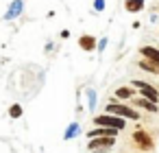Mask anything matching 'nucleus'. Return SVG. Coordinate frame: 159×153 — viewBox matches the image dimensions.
I'll return each instance as SVG.
<instances>
[{"label":"nucleus","mask_w":159,"mask_h":153,"mask_svg":"<svg viewBox=\"0 0 159 153\" xmlns=\"http://www.w3.org/2000/svg\"><path fill=\"white\" fill-rule=\"evenodd\" d=\"M135 105H137V107H144L146 112H152V114L159 109V107H157V103H152L150 98H144V96H142V98H135Z\"/></svg>","instance_id":"obj_10"},{"label":"nucleus","mask_w":159,"mask_h":153,"mask_svg":"<svg viewBox=\"0 0 159 153\" xmlns=\"http://www.w3.org/2000/svg\"><path fill=\"white\" fill-rule=\"evenodd\" d=\"M133 142H135L139 149H144V151H150V149H152V138H150L146 131H142V129H137V131L133 133Z\"/></svg>","instance_id":"obj_5"},{"label":"nucleus","mask_w":159,"mask_h":153,"mask_svg":"<svg viewBox=\"0 0 159 153\" xmlns=\"http://www.w3.org/2000/svg\"><path fill=\"white\" fill-rule=\"evenodd\" d=\"M59 37H63V40H68V37H70V31H68V29H66V31H61V33H59Z\"/></svg>","instance_id":"obj_19"},{"label":"nucleus","mask_w":159,"mask_h":153,"mask_svg":"<svg viewBox=\"0 0 159 153\" xmlns=\"http://www.w3.org/2000/svg\"><path fill=\"white\" fill-rule=\"evenodd\" d=\"M109 149H111V146H100V149H94V151H92V153H107V151H109Z\"/></svg>","instance_id":"obj_18"},{"label":"nucleus","mask_w":159,"mask_h":153,"mask_svg":"<svg viewBox=\"0 0 159 153\" xmlns=\"http://www.w3.org/2000/svg\"><path fill=\"white\" fill-rule=\"evenodd\" d=\"M113 144H116V138H113V136H100V138H92V142L87 144V149L94 151V149H100V146H113Z\"/></svg>","instance_id":"obj_6"},{"label":"nucleus","mask_w":159,"mask_h":153,"mask_svg":"<svg viewBox=\"0 0 159 153\" xmlns=\"http://www.w3.org/2000/svg\"><path fill=\"white\" fill-rule=\"evenodd\" d=\"M85 96H87V105H89L87 109H89V112H94V109H96V98H98V96H96V90L87 88V90H85Z\"/></svg>","instance_id":"obj_13"},{"label":"nucleus","mask_w":159,"mask_h":153,"mask_svg":"<svg viewBox=\"0 0 159 153\" xmlns=\"http://www.w3.org/2000/svg\"><path fill=\"white\" fill-rule=\"evenodd\" d=\"M116 133H118V129H111V127H96V129H92L87 136H89V138H100V136H113V138H116Z\"/></svg>","instance_id":"obj_8"},{"label":"nucleus","mask_w":159,"mask_h":153,"mask_svg":"<svg viewBox=\"0 0 159 153\" xmlns=\"http://www.w3.org/2000/svg\"><path fill=\"white\" fill-rule=\"evenodd\" d=\"M105 48H107V37H100V42H98V50L102 53Z\"/></svg>","instance_id":"obj_17"},{"label":"nucleus","mask_w":159,"mask_h":153,"mask_svg":"<svg viewBox=\"0 0 159 153\" xmlns=\"http://www.w3.org/2000/svg\"><path fill=\"white\" fill-rule=\"evenodd\" d=\"M22 11H24V0H11L2 20H7V22H9V20H16V18L22 16Z\"/></svg>","instance_id":"obj_4"},{"label":"nucleus","mask_w":159,"mask_h":153,"mask_svg":"<svg viewBox=\"0 0 159 153\" xmlns=\"http://www.w3.org/2000/svg\"><path fill=\"white\" fill-rule=\"evenodd\" d=\"M79 133H81V125H79V122H70L68 129L63 131V140H72V138H76Z\"/></svg>","instance_id":"obj_11"},{"label":"nucleus","mask_w":159,"mask_h":153,"mask_svg":"<svg viewBox=\"0 0 159 153\" xmlns=\"http://www.w3.org/2000/svg\"><path fill=\"white\" fill-rule=\"evenodd\" d=\"M105 109H107V114H113V116H120V118H126V120H137V118H139V114H137L133 107H129V105L109 103Z\"/></svg>","instance_id":"obj_2"},{"label":"nucleus","mask_w":159,"mask_h":153,"mask_svg":"<svg viewBox=\"0 0 159 153\" xmlns=\"http://www.w3.org/2000/svg\"><path fill=\"white\" fill-rule=\"evenodd\" d=\"M133 94H135V90L129 88V85H122V88L116 90V96H118V98H133Z\"/></svg>","instance_id":"obj_12"},{"label":"nucleus","mask_w":159,"mask_h":153,"mask_svg":"<svg viewBox=\"0 0 159 153\" xmlns=\"http://www.w3.org/2000/svg\"><path fill=\"white\" fill-rule=\"evenodd\" d=\"M105 7H107V2H105V0H94V11H105Z\"/></svg>","instance_id":"obj_16"},{"label":"nucleus","mask_w":159,"mask_h":153,"mask_svg":"<svg viewBox=\"0 0 159 153\" xmlns=\"http://www.w3.org/2000/svg\"><path fill=\"white\" fill-rule=\"evenodd\" d=\"M94 125L111 127V129L122 131L126 127V118H120V116H113V114H100V116H94Z\"/></svg>","instance_id":"obj_1"},{"label":"nucleus","mask_w":159,"mask_h":153,"mask_svg":"<svg viewBox=\"0 0 159 153\" xmlns=\"http://www.w3.org/2000/svg\"><path fill=\"white\" fill-rule=\"evenodd\" d=\"M9 116L11 118H20L22 116V105H11L9 107Z\"/></svg>","instance_id":"obj_15"},{"label":"nucleus","mask_w":159,"mask_h":153,"mask_svg":"<svg viewBox=\"0 0 159 153\" xmlns=\"http://www.w3.org/2000/svg\"><path fill=\"white\" fill-rule=\"evenodd\" d=\"M79 46H81L83 50H87V53H92V50H98V42H96V37H94V35H81V40H79Z\"/></svg>","instance_id":"obj_7"},{"label":"nucleus","mask_w":159,"mask_h":153,"mask_svg":"<svg viewBox=\"0 0 159 153\" xmlns=\"http://www.w3.org/2000/svg\"><path fill=\"white\" fill-rule=\"evenodd\" d=\"M133 88H137L139 90V94L144 96V98H150L152 103H157L159 101V90L157 88H152L150 83H146V81H139V79H133V83H131Z\"/></svg>","instance_id":"obj_3"},{"label":"nucleus","mask_w":159,"mask_h":153,"mask_svg":"<svg viewBox=\"0 0 159 153\" xmlns=\"http://www.w3.org/2000/svg\"><path fill=\"white\" fill-rule=\"evenodd\" d=\"M50 50H55V44H52V42L46 44V53H50Z\"/></svg>","instance_id":"obj_20"},{"label":"nucleus","mask_w":159,"mask_h":153,"mask_svg":"<svg viewBox=\"0 0 159 153\" xmlns=\"http://www.w3.org/2000/svg\"><path fill=\"white\" fill-rule=\"evenodd\" d=\"M139 68H144V70H148V72H152V74H159V66L152 64V61H148V59L139 61Z\"/></svg>","instance_id":"obj_14"},{"label":"nucleus","mask_w":159,"mask_h":153,"mask_svg":"<svg viewBox=\"0 0 159 153\" xmlns=\"http://www.w3.org/2000/svg\"><path fill=\"white\" fill-rule=\"evenodd\" d=\"M144 5H146V0H126V2H124V9H126L129 13H139V11L144 9Z\"/></svg>","instance_id":"obj_9"}]
</instances>
